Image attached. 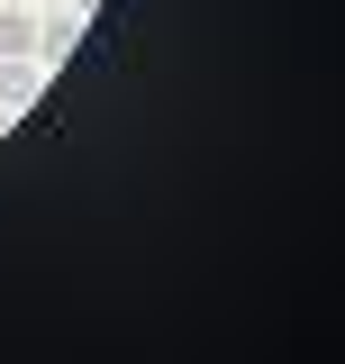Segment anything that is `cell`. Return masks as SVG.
Listing matches in <instances>:
<instances>
[{
	"mask_svg": "<svg viewBox=\"0 0 345 364\" xmlns=\"http://www.w3.org/2000/svg\"><path fill=\"white\" fill-rule=\"evenodd\" d=\"M82 9H91V0H64V9L37 28V64H64V55H73V37H82Z\"/></svg>",
	"mask_w": 345,
	"mask_h": 364,
	"instance_id": "6da1fadb",
	"label": "cell"
},
{
	"mask_svg": "<svg viewBox=\"0 0 345 364\" xmlns=\"http://www.w3.org/2000/svg\"><path fill=\"white\" fill-rule=\"evenodd\" d=\"M37 82H45V64H37V55H0V109L37 100Z\"/></svg>",
	"mask_w": 345,
	"mask_h": 364,
	"instance_id": "7a4b0ae2",
	"label": "cell"
},
{
	"mask_svg": "<svg viewBox=\"0 0 345 364\" xmlns=\"http://www.w3.org/2000/svg\"><path fill=\"white\" fill-rule=\"evenodd\" d=\"M0 55H37V28H28V9H0Z\"/></svg>",
	"mask_w": 345,
	"mask_h": 364,
	"instance_id": "3957f363",
	"label": "cell"
}]
</instances>
